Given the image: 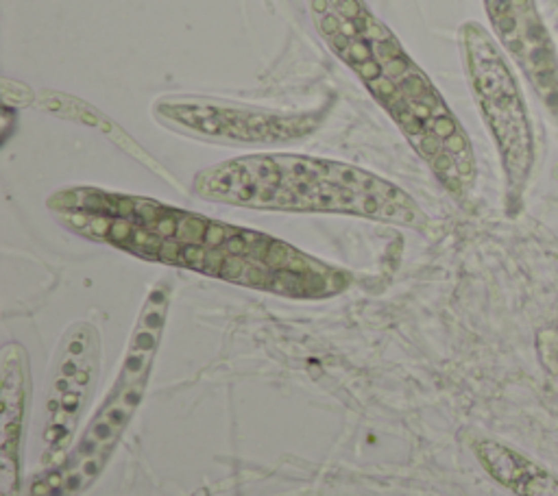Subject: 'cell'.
Here are the masks:
<instances>
[{
	"label": "cell",
	"instance_id": "6da1fadb",
	"mask_svg": "<svg viewBox=\"0 0 558 496\" xmlns=\"http://www.w3.org/2000/svg\"><path fill=\"white\" fill-rule=\"evenodd\" d=\"M46 205L63 227L85 239L240 287L321 301L351 283L347 270L279 237L146 196L77 185L48 196Z\"/></svg>",
	"mask_w": 558,
	"mask_h": 496
},
{
	"label": "cell",
	"instance_id": "7a4b0ae2",
	"mask_svg": "<svg viewBox=\"0 0 558 496\" xmlns=\"http://www.w3.org/2000/svg\"><path fill=\"white\" fill-rule=\"evenodd\" d=\"M321 37L356 72L405 140L452 194L473 181L467 135L393 31L360 0H312Z\"/></svg>",
	"mask_w": 558,
	"mask_h": 496
},
{
	"label": "cell",
	"instance_id": "3957f363",
	"mask_svg": "<svg viewBox=\"0 0 558 496\" xmlns=\"http://www.w3.org/2000/svg\"><path fill=\"white\" fill-rule=\"evenodd\" d=\"M192 187L205 200L257 211L340 214L415 229L425 222L415 198L399 185L323 157L244 155L201 170Z\"/></svg>",
	"mask_w": 558,
	"mask_h": 496
},
{
	"label": "cell",
	"instance_id": "277c9868",
	"mask_svg": "<svg viewBox=\"0 0 558 496\" xmlns=\"http://www.w3.org/2000/svg\"><path fill=\"white\" fill-rule=\"evenodd\" d=\"M168 305L170 281L162 279L153 285L142 305L125 348L118 377L111 383L105 400L94 411L83 435L75 442L57 470L61 496L79 494L100 475L114 448L118 446L122 433L127 431L129 422L140 409L162 342Z\"/></svg>",
	"mask_w": 558,
	"mask_h": 496
},
{
	"label": "cell",
	"instance_id": "5b68a950",
	"mask_svg": "<svg viewBox=\"0 0 558 496\" xmlns=\"http://www.w3.org/2000/svg\"><path fill=\"white\" fill-rule=\"evenodd\" d=\"M159 124L201 140L227 144H279L310 135L314 113H279L214 98H164L153 107Z\"/></svg>",
	"mask_w": 558,
	"mask_h": 496
},
{
	"label": "cell",
	"instance_id": "8992f818",
	"mask_svg": "<svg viewBox=\"0 0 558 496\" xmlns=\"http://www.w3.org/2000/svg\"><path fill=\"white\" fill-rule=\"evenodd\" d=\"M100 338L90 322H75L55 353L44 400V459L66 455L98 381Z\"/></svg>",
	"mask_w": 558,
	"mask_h": 496
},
{
	"label": "cell",
	"instance_id": "52a82bcc",
	"mask_svg": "<svg viewBox=\"0 0 558 496\" xmlns=\"http://www.w3.org/2000/svg\"><path fill=\"white\" fill-rule=\"evenodd\" d=\"M462 44H465L467 65L475 94L482 100L484 115L502 150L510 189L517 192L526 181L532 148L530 131H528L524 107L514 90V81L502 57L497 55L493 42L477 24H467L462 28Z\"/></svg>",
	"mask_w": 558,
	"mask_h": 496
},
{
	"label": "cell",
	"instance_id": "ba28073f",
	"mask_svg": "<svg viewBox=\"0 0 558 496\" xmlns=\"http://www.w3.org/2000/svg\"><path fill=\"white\" fill-rule=\"evenodd\" d=\"M28 403V357L16 342L0 355V472L3 496H13L20 487V457Z\"/></svg>",
	"mask_w": 558,
	"mask_h": 496
},
{
	"label": "cell",
	"instance_id": "9c48e42d",
	"mask_svg": "<svg viewBox=\"0 0 558 496\" xmlns=\"http://www.w3.org/2000/svg\"><path fill=\"white\" fill-rule=\"evenodd\" d=\"M473 453L489 475L517 496H558V479L524 453L495 440H475Z\"/></svg>",
	"mask_w": 558,
	"mask_h": 496
},
{
	"label": "cell",
	"instance_id": "30bf717a",
	"mask_svg": "<svg viewBox=\"0 0 558 496\" xmlns=\"http://www.w3.org/2000/svg\"><path fill=\"white\" fill-rule=\"evenodd\" d=\"M534 22H536L534 18L528 20V33H532V24H534ZM536 26H539V24H536ZM532 35H534V37H541V35H543V28H536V33H532Z\"/></svg>",
	"mask_w": 558,
	"mask_h": 496
}]
</instances>
